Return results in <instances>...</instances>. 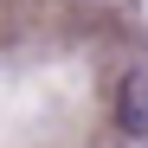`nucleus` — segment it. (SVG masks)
Listing matches in <instances>:
<instances>
[{
    "mask_svg": "<svg viewBox=\"0 0 148 148\" xmlns=\"http://www.w3.org/2000/svg\"><path fill=\"white\" fill-rule=\"evenodd\" d=\"M116 129L135 135V142H148V64L116 84Z\"/></svg>",
    "mask_w": 148,
    "mask_h": 148,
    "instance_id": "obj_1",
    "label": "nucleus"
}]
</instances>
